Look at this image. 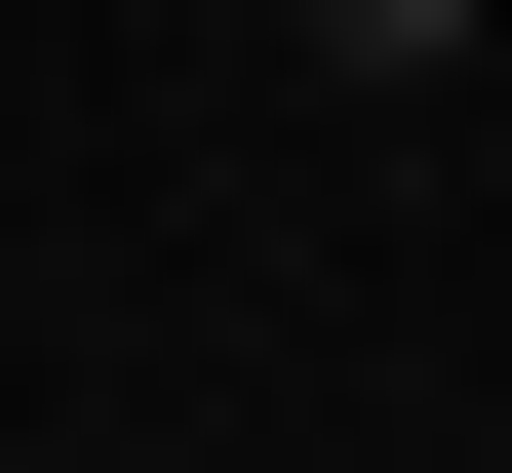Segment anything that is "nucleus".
Listing matches in <instances>:
<instances>
[{"label":"nucleus","instance_id":"nucleus-1","mask_svg":"<svg viewBox=\"0 0 512 473\" xmlns=\"http://www.w3.org/2000/svg\"><path fill=\"white\" fill-rule=\"evenodd\" d=\"M276 40H316V79H473V0H276Z\"/></svg>","mask_w":512,"mask_h":473}]
</instances>
